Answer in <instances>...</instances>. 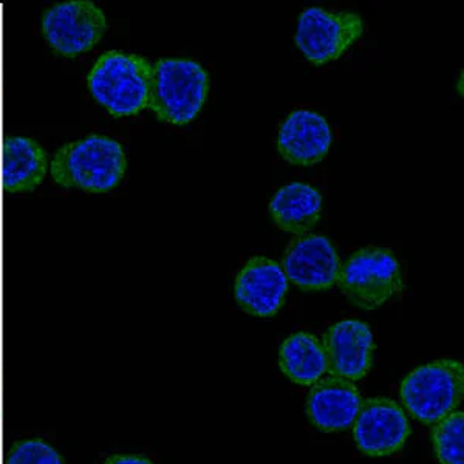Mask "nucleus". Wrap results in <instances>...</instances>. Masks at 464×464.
Masks as SVG:
<instances>
[{"label": "nucleus", "mask_w": 464, "mask_h": 464, "mask_svg": "<svg viewBox=\"0 0 464 464\" xmlns=\"http://www.w3.org/2000/svg\"><path fill=\"white\" fill-rule=\"evenodd\" d=\"M121 144L102 135L65 144L52 160V177L63 188L100 194L113 189L126 172Z\"/></svg>", "instance_id": "obj_1"}, {"label": "nucleus", "mask_w": 464, "mask_h": 464, "mask_svg": "<svg viewBox=\"0 0 464 464\" xmlns=\"http://www.w3.org/2000/svg\"><path fill=\"white\" fill-rule=\"evenodd\" d=\"M209 76L190 59L164 58L152 65L149 107L161 121L185 126L205 106Z\"/></svg>", "instance_id": "obj_2"}, {"label": "nucleus", "mask_w": 464, "mask_h": 464, "mask_svg": "<svg viewBox=\"0 0 464 464\" xmlns=\"http://www.w3.org/2000/svg\"><path fill=\"white\" fill-rule=\"evenodd\" d=\"M152 63L140 54L107 52L89 74L95 100L111 115H137L149 106Z\"/></svg>", "instance_id": "obj_3"}, {"label": "nucleus", "mask_w": 464, "mask_h": 464, "mask_svg": "<svg viewBox=\"0 0 464 464\" xmlns=\"http://www.w3.org/2000/svg\"><path fill=\"white\" fill-rule=\"evenodd\" d=\"M400 395L409 415L433 426L459 411L463 401V364L455 359H438L411 370L402 380Z\"/></svg>", "instance_id": "obj_4"}, {"label": "nucleus", "mask_w": 464, "mask_h": 464, "mask_svg": "<svg viewBox=\"0 0 464 464\" xmlns=\"http://www.w3.org/2000/svg\"><path fill=\"white\" fill-rule=\"evenodd\" d=\"M336 285L362 310H376L401 293V265L391 249L367 246L341 265Z\"/></svg>", "instance_id": "obj_5"}, {"label": "nucleus", "mask_w": 464, "mask_h": 464, "mask_svg": "<svg viewBox=\"0 0 464 464\" xmlns=\"http://www.w3.org/2000/svg\"><path fill=\"white\" fill-rule=\"evenodd\" d=\"M364 32V22L352 11L306 8L299 17L295 43L310 63L316 65L341 58Z\"/></svg>", "instance_id": "obj_6"}, {"label": "nucleus", "mask_w": 464, "mask_h": 464, "mask_svg": "<svg viewBox=\"0 0 464 464\" xmlns=\"http://www.w3.org/2000/svg\"><path fill=\"white\" fill-rule=\"evenodd\" d=\"M106 30L104 13L87 0L63 2L44 14V36L56 53L67 58L92 50Z\"/></svg>", "instance_id": "obj_7"}, {"label": "nucleus", "mask_w": 464, "mask_h": 464, "mask_svg": "<svg viewBox=\"0 0 464 464\" xmlns=\"http://www.w3.org/2000/svg\"><path fill=\"white\" fill-rule=\"evenodd\" d=\"M352 429L354 443L369 457H389L400 452L411 433L406 411L382 396L362 400Z\"/></svg>", "instance_id": "obj_8"}, {"label": "nucleus", "mask_w": 464, "mask_h": 464, "mask_svg": "<svg viewBox=\"0 0 464 464\" xmlns=\"http://www.w3.org/2000/svg\"><path fill=\"white\" fill-rule=\"evenodd\" d=\"M341 265L330 238L308 232L291 240L280 266L302 291H325L336 285Z\"/></svg>", "instance_id": "obj_9"}, {"label": "nucleus", "mask_w": 464, "mask_h": 464, "mask_svg": "<svg viewBox=\"0 0 464 464\" xmlns=\"http://www.w3.org/2000/svg\"><path fill=\"white\" fill-rule=\"evenodd\" d=\"M327 358V373L343 380H364L373 365L375 339L362 321L347 319L328 328L322 339Z\"/></svg>", "instance_id": "obj_10"}, {"label": "nucleus", "mask_w": 464, "mask_h": 464, "mask_svg": "<svg viewBox=\"0 0 464 464\" xmlns=\"http://www.w3.org/2000/svg\"><path fill=\"white\" fill-rule=\"evenodd\" d=\"M288 279L275 260L256 256L249 259L236 279L234 297L243 312L256 317H273L284 306Z\"/></svg>", "instance_id": "obj_11"}, {"label": "nucleus", "mask_w": 464, "mask_h": 464, "mask_svg": "<svg viewBox=\"0 0 464 464\" xmlns=\"http://www.w3.org/2000/svg\"><path fill=\"white\" fill-rule=\"evenodd\" d=\"M362 396L352 381L328 376L312 385L306 396V417L322 432H343L353 426Z\"/></svg>", "instance_id": "obj_12"}, {"label": "nucleus", "mask_w": 464, "mask_h": 464, "mask_svg": "<svg viewBox=\"0 0 464 464\" xmlns=\"http://www.w3.org/2000/svg\"><path fill=\"white\" fill-rule=\"evenodd\" d=\"M332 141V129L324 116L295 111L280 126L277 149L288 163L312 166L327 157Z\"/></svg>", "instance_id": "obj_13"}, {"label": "nucleus", "mask_w": 464, "mask_h": 464, "mask_svg": "<svg viewBox=\"0 0 464 464\" xmlns=\"http://www.w3.org/2000/svg\"><path fill=\"white\" fill-rule=\"evenodd\" d=\"M321 192L305 183L280 188L269 201V216L282 231L308 234L322 216Z\"/></svg>", "instance_id": "obj_14"}, {"label": "nucleus", "mask_w": 464, "mask_h": 464, "mask_svg": "<svg viewBox=\"0 0 464 464\" xmlns=\"http://www.w3.org/2000/svg\"><path fill=\"white\" fill-rule=\"evenodd\" d=\"M47 153L32 138H6L4 143V189L32 192L47 174Z\"/></svg>", "instance_id": "obj_15"}, {"label": "nucleus", "mask_w": 464, "mask_h": 464, "mask_svg": "<svg viewBox=\"0 0 464 464\" xmlns=\"http://www.w3.org/2000/svg\"><path fill=\"white\" fill-rule=\"evenodd\" d=\"M279 367L299 385H313L327 373V358L321 339L310 333H295L282 343Z\"/></svg>", "instance_id": "obj_16"}, {"label": "nucleus", "mask_w": 464, "mask_h": 464, "mask_svg": "<svg viewBox=\"0 0 464 464\" xmlns=\"http://www.w3.org/2000/svg\"><path fill=\"white\" fill-rule=\"evenodd\" d=\"M432 443L440 464H464L463 411H452L433 424Z\"/></svg>", "instance_id": "obj_17"}, {"label": "nucleus", "mask_w": 464, "mask_h": 464, "mask_svg": "<svg viewBox=\"0 0 464 464\" xmlns=\"http://www.w3.org/2000/svg\"><path fill=\"white\" fill-rule=\"evenodd\" d=\"M5 464H65L58 450L41 438L22 440L13 444Z\"/></svg>", "instance_id": "obj_18"}, {"label": "nucleus", "mask_w": 464, "mask_h": 464, "mask_svg": "<svg viewBox=\"0 0 464 464\" xmlns=\"http://www.w3.org/2000/svg\"><path fill=\"white\" fill-rule=\"evenodd\" d=\"M104 464H153L148 457L143 455L122 454L113 455L107 459Z\"/></svg>", "instance_id": "obj_19"}]
</instances>
